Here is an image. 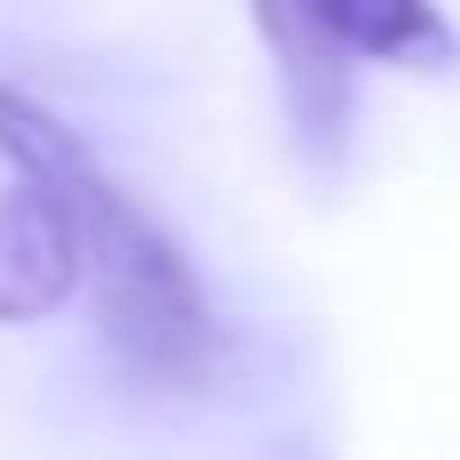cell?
<instances>
[{"mask_svg": "<svg viewBox=\"0 0 460 460\" xmlns=\"http://www.w3.org/2000/svg\"><path fill=\"white\" fill-rule=\"evenodd\" d=\"M0 162H40L65 178V194L81 210V243H89V299H97L105 348L146 380H170V388L202 380L218 356V323H210V299H202L186 251L89 162V146L49 105H32L8 81H0Z\"/></svg>", "mask_w": 460, "mask_h": 460, "instance_id": "obj_1", "label": "cell"}, {"mask_svg": "<svg viewBox=\"0 0 460 460\" xmlns=\"http://www.w3.org/2000/svg\"><path fill=\"white\" fill-rule=\"evenodd\" d=\"M81 283H89V243H81V210H73L65 178L40 170V162H8V194H0V323H40Z\"/></svg>", "mask_w": 460, "mask_h": 460, "instance_id": "obj_2", "label": "cell"}, {"mask_svg": "<svg viewBox=\"0 0 460 460\" xmlns=\"http://www.w3.org/2000/svg\"><path fill=\"white\" fill-rule=\"evenodd\" d=\"M251 16H259V40H267V57H275V73H283V105H291V129H299V146L315 154V162H340V146H348V113H356V49H340L315 16H307V0H251Z\"/></svg>", "mask_w": 460, "mask_h": 460, "instance_id": "obj_3", "label": "cell"}, {"mask_svg": "<svg viewBox=\"0 0 460 460\" xmlns=\"http://www.w3.org/2000/svg\"><path fill=\"white\" fill-rule=\"evenodd\" d=\"M307 16L356 49L364 65H404V73H453L460 32L445 24L437 0H307Z\"/></svg>", "mask_w": 460, "mask_h": 460, "instance_id": "obj_4", "label": "cell"}]
</instances>
